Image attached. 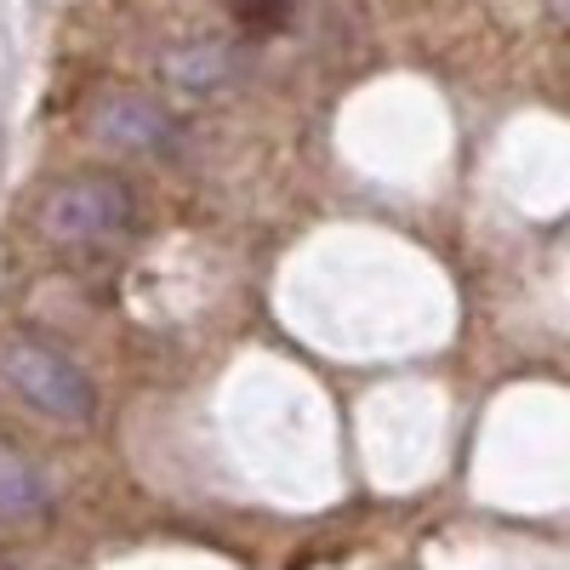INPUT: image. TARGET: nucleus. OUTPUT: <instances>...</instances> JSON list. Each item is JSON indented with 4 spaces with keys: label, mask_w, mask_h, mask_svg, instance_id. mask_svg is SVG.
<instances>
[{
    "label": "nucleus",
    "mask_w": 570,
    "mask_h": 570,
    "mask_svg": "<svg viewBox=\"0 0 570 570\" xmlns=\"http://www.w3.org/2000/svg\"><path fill=\"white\" fill-rule=\"evenodd\" d=\"M240 69H246L240 46H234V40H217V35L183 40V46H171V52L160 58L166 86L183 91V98H223V91L240 80Z\"/></svg>",
    "instance_id": "obj_4"
},
{
    "label": "nucleus",
    "mask_w": 570,
    "mask_h": 570,
    "mask_svg": "<svg viewBox=\"0 0 570 570\" xmlns=\"http://www.w3.org/2000/svg\"><path fill=\"white\" fill-rule=\"evenodd\" d=\"M234 12L252 35H274L285 18H292V0H234Z\"/></svg>",
    "instance_id": "obj_6"
},
{
    "label": "nucleus",
    "mask_w": 570,
    "mask_h": 570,
    "mask_svg": "<svg viewBox=\"0 0 570 570\" xmlns=\"http://www.w3.org/2000/svg\"><path fill=\"white\" fill-rule=\"evenodd\" d=\"M52 519V491H46L40 468L0 440V531H35Z\"/></svg>",
    "instance_id": "obj_5"
},
{
    "label": "nucleus",
    "mask_w": 570,
    "mask_h": 570,
    "mask_svg": "<svg viewBox=\"0 0 570 570\" xmlns=\"http://www.w3.org/2000/svg\"><path fill=\"white\" fill-rule=\"evenodd\" d=\"M35 228L46 246H58L69 257H98V252H115L137 228V195L115 171H86V177L46 188Z\"/></svg>",
    "instance_id": "obj_1"
},
{
    "label": "nucleus",
    "mask_w": 570,
    "mask_h": 570,
    "mask_svg": "<svg viewBox=\"0 0 570 570\" xmlns=\"http://www.w3.org/2000/svg\"><path fill=\"white\" fill-rule=\"evenodd\" d=\"M86 137L104 142V149H115V155L155 160V155H177L183 120L166 104L142 98V91H104V98L86 109Z\"/></svg>",
    "instance_id": "obj_3"
},
{
    "label": "nucleus",
    "mask_w": 570,
    "mask_h": 570,
    "mask_svg": "<svg viewBox=\"0 0 570 570\" xmlns=\"http://www.w3.org/2000/svg\"><path fill=\"white\" fill-rule=\"evenodd\" d=\"M0 376L23 394V405H35L46 422L58 428H91L98 422V389L80 371L75 354H63L46 337H12L0 348Z\"/></svg>",
    "instance_id": "obj_2"
}]
</instances>
